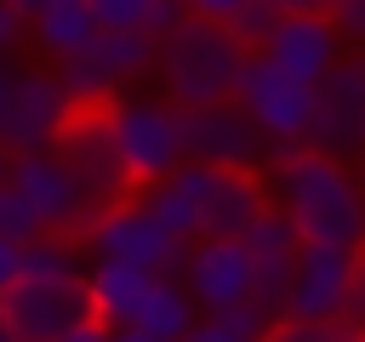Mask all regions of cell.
Masks as SVG:
<instances>
[{"instance_id":"12","label":"cell","mask_w":365,"mask_h":342,"mask_svg":"<svg viewBox=\"0 0 365 342\" xmlns=\"http://www.w3.org/2000/svg\"><path fill=\"white\" fill-rule=\"evenodd\" d=\"M177 285L188 291V302L200 314H228V308L251 302V256L234 239H194Z\"/></svg>"},{"instance_id":"30","label":"cell","mask_w":365,"mask_h":342,"mask_svg":"<svg viewBox=\"0 0 365 342\" xmlns=\"http://www.w3.org/2000/svg\"><path fill=\"white\" fill-rule=\"evenodd\" d=\"M240 6H245V0H182V11H188V17H200V23H217V28H222V23H228Z\"/></svg>"},{"instance_id":"14","label":"cell","mask_w":365,"mask_h":342,"mask_svg":"<svg viewBox=\"0 0 365 342\" xmlns=\"http://www.w3.org/2000/svg\"><path fill=\"white\" fill-rule=\"evenodd\" d=\"M268 68H279L297 86H314L331 63H342V40L331 34L325 17H279V28L268 34V46L257 51Z\"/></svg>"},{"instance_id":"9","label":"cell","mask_w":365,"mask_h":342,"mask_svg":"<svg viewBox=\"0 0 365 342\" xmlns=\"http://www.w3.org/2000/svg\"><path fill=\"white\" fill-rule=\"evenodd\" d=\"M51 154L63 160V171L74 177V188L86 194V205H91V211H103V205H114V200H125V194H131V188H125V171H120V154H114V137H108L103 108H97V114H74V120L63 125V137L51 142Z\"/></svg>"},{"instance_id":"10","label":"cell","mask_w":365,"mask_h":342,"mask_svg":"<svg viewBox=\"0 0 365 342\" xmlns=\"http://www.w3.org/2000/svg\"><path fill=\"white\" fill-rule=\"evenodd\" d=\"M74 120L57 74L46 68H17V86H11V103H6V120H0V148L6 154H46L63 125Z\"/></svg>"},{"instance_id":"18","label":"cell","mask_w":365,"mask_h":342,"mask_svg":"<svg viewBox=\"0 0 365 342\" xmlns=\"http://www.w3.org/2000/svg\"><path fill=\"white\" fill-rule=\"evenodd\" d=\"M23 40H29L40 57L68 63V57H80V51L97 40V23H91L86 0H63V6H46L40 17H29V23H23Z\"/></svg>"},{"instance_id":"26","label":"cell","mask_w":365,"mask_h":342,"mask_svg":"<svg viewBox=\"0 0 365 342\" xmlns=\"http://www.w3.org/2000/svg\"><path fill=\"white\" fill-rule=\"evenodd\" d=\"M262 342H365V331H354L348 319H325V325H302V319H274L262 331Z\"/></svg>"},{"instance_id":"2","label":"cell","mask_w":365,"mask_h":342,"mask_svg":"<svg viewBox=\"0 0 365 342\" xmlns=\"http://www.w3.org/2000/svg\"><path fill=\"white\" fill-rule=\"evenodd\" d=\"M251 51H240L228 40V28L182 17L171 34L154 40V74H160V97L171 108H211V103H234V86L245 74Z\"/></svg>"},{"instance_id":"24","label":"cell","mask_w":365,"mask_h":342,"mask_svg":"<svg viewBox=\"0 0 365 342\" xmlns=\"http://www.w3.org/2000/svg\"><path fill=\"white\" fill-rule=\"evenodd\" d=\"M262 331H268V319H262L251 302H240V308H228V314H200L182 342H262Z\"/></svg>"},{"instance_id":"25","label":"cell","mask_w":365,"mask_h":342,"mask_svg":"<svg viewBox=\"0 0 365 342\" xmlns=\"http://www.w3.org/2000/svg\"><path fill=\"white\" fill-rule=\"evenodd\" d=\"M279 17H285V11H279L274 0H245V6L222 23V28H228V40H234L240 51H251V57H257V51L268 46V34L279 28Z\"/></svg>"},{"instance_id":"3","label":"cell","mask_w":365,"mask_h":342,"mask_svg":"<svg viewBox=\"0 0 365 342\" xmlns=\"http://www.w3.org/2000/svg\"><path fill=\"white\" fill-rule=\"evenodd\" d=\"M108 137L125 171V188H148L160 177H171L182 165V131H177V108L154 91H120L108 108Z\"/></svg>"},{"instance_id":"32","label":"cell","mask_w":365,"mask_h":342,"mask_svg":"<svg viewBox=\"0 0 365 342\" xmlns=\"http://www.w3.org/2000/svg\"><path fill=\"white\" fill-rule=\"evenodd\" d=\"M23 279V245H6L0 239V291H11Z\"/></svg>"},{"instance_id":"37","label":"cell","mask_w":365,"mask_h":342,"mask_svg":"<svg viewBox=\"0 0 365 342\" xmlns=\"http://www.w3.org/2000/svg\"><path fill=\"white\" fill-rule=\"evenodd\" d=\"M108 342H148L143 331H131V325H120V331H108Z\"/></svg>"},{"instance_id":"17","label":"cell","mask_w":365,"mask_h":342,"mask_svg":"<svg viewBox=\"0 0 365 342\" xmlns=\"http://www.w3.org/2000/svg\"><path fill=\"white\" fill-rule=\"evenodd\" d=\"M148 291H154V274H143V268H131V262H91V268H86V302H91V319L108 325V331L131 325Z\"/></svg>"},{"instance_id":"22","label":"cell","mask_w":365,"mask_h":342,"mask_svg":"<svg viewBox=\"0 0 365 342\" xmlns=\"http://www.w3.org/2000/svg\"><path fill=\"white\" fill-rule=\"evenodd\" d=\"M23 279H86V251L74 234H34L23 245Z\"/></svg>"},{"instance_id":"21","label":"cell","mask_w":365,"mask_h":342,"mask_svg":"<svg viewBox=\"0 0 365 342\" xmlns=\"http://www.w3.org/2000/svg\"><path fill=\"white\" fill-rule=\"evenodd\" d=\"M194 319H200V308L188 302V291H182L177 279H154V291L143 296L131 331H143L148 342H182V336L194 331Z\"/></svg>"},{"instance_id":"23","label":"cell","mask_w":365,"mask_h":342,"mask_svg":"<svg viewBox=\"0 0 365 342\" xmlns=\"http://www.w3.org/2000/svg\"><path fill=\"white\" fill-rule=\"evenodd\" d=\"M91 51L114 68V80H120V86H125V80L154 74V40H148V34H97V40H91Z\"/></svg>"},{"instance_id":"35","label":"cell","mask_w":365,"mask_h":342,"mask_svg":"<svg viewBox=\"0 0 365 342\" xmlns=\"http://www.w3.org/2000/svg\"><path fill=\"white\" fill-rule=\"evenodd\" d=\"M11 86H17V63L0 57V120H6V103H11Z\"/></svg>"},{"instance_id":"38","label":"cell","mask_w":365,"mask_h":342,"mask_svg":"<svg viewBox=\"0 0 365 342\" xmlns=\"http://www.w3.org/2000/svg\"><path fill=\"white\" fill-rule=\"evenodd\" d=\"M6 177H11V154L0 148V182H6Z\"/></svg>"},{"instance_id":"7","label":"cell","mask_w":365,"mask_h":342,"mask_svg":"<svg viewBox=\"0 0 365 342\" xmlns=\"http://www.w3.org/2000/svg\"><path fill=\"white\" fill-rule=\"evenodd\" d=\"M86 319H91L86 279H17L11 291H0L6 342H63Z\"/></svg>"},{"instance_id":"5","label":"cell","mask_w":365,"mask_h":342,"mask_svg":"<svg viewBox=\"0 0 365 342\" xmlns=\"http://www.w3.org/2000/svg\"><path fill=\"white\" fill-rule=\"evenodd\" d=\"M234 108L251 120V131L262 137V148L274 160L285 148H302L308 114H314V86H297L279 68H268L262 57H251L245 74H240V86H234Z\"/></svg>"},{"instance_id":"28","label":"cell","mask_w":365,"mask_h":342,"mask_svg":"<svg viewBox=\"0 0 365 342\" xmlns=\"http://www.w3.org/2000/svg\"><path fill=\"white\" fill-rule=\"evenodd\" d=\"M34 234H40L34 211L17 200V188H11V182H0V239H6V245H29Z\"/></svg>"},{"instance_id":"1","label":"cell","mask_w":365,"mask_h":342,"mask_svg":"<svg viewBox=\"0 0 365 342\" xmlns=\"http://www.w3.org/2000/svg\"><path fill=\"white\" fill-rule=\"evenodd\" d=\"M268 200L297 228L302 245H331V251L365 245V182L348 171V160H331L314 148H285V154H274Z\"/></svg>"},{"instance_id":"36","label":"cell","mask_w":365,"mask_h":342,"mask_svg":"<svg viewBox=\"0 0 365 342\" xmlns=\"http://www.w3.org/2000/svg\"><path fill=\"white\" fill-rule=\"evenodd\" d=\"M6 6H11V11H17L23 23H29V17H40L46 6H63V0H6Z\"/></svg>"},{"instance_id":"4","label":"cell","mask_w":365,"mask_h":342,"mask_svg":"<svg viewBox=\"0 0 365 342\" xmlns=\"http://www.w3.org/2000/svg\"><path fill=\"white\" fill-rule=\"evenodd\" d=\"M74 239H80V251H91V262H131V268H143L154 279H177L182 256H188V245L171 239L143 211V200H114V205L91 211Z\"/></svg>"},{"instance_id":"6","label":"cell","mask_w":365,"mask_h":342,"mask_svg":"<svg viewBox=\"0 0 365 342\" xmlns=\"http://www.w3.org/2000/svg\"><path fill=\"white\" fill-rule=\"evenodd\" d=\"M302 148L331 160H348L365 148V57L342 51V63H331L314 80V114H308Z\"/></svg>"},{"instance_id":"39","label":"cell","mask_w":365,"mask_h":342,"mask_svg":"<svg viewBox=\"0 0 365 342\" xmlns=\"http://www.w3.org/2000/svg\"><path fill=\"white\" fill-rule=\"evenodd\" d=\"M0 342H6V331H0Z\"/></svg>"},{"instance_id":"8","label":"cell","mask_w":365,"mask_h":342,"mask_svg":"<svg viewBox=\"0 0 365 342\" xmlns=\"http://www.w3.org/2000/svg\"><path fill=\"white\" fill-rule=\"evenodd\" d=\"M177 131H182V165H205V171H262L268 148L251 131V120L234 103H211V108H177Z\"/></svg>"},{"instance_id":"16","label":"cell","mask_w":365,"mask_h":342,"mask_svg":"<svg viewBox=\"0 0 365 342\" xmlns=\"http://www.w3.org/2000/svg\"><path fill=\"white\" fill-rule=\"evenodd\" d=\"M268 211H274V200H268V177H262V171H222L217 188H211L200 239H234V245H240Z\"/></svg>"},{"instance_id":"19","label":"cell","mask_w":365,"mask_h":342,"mask_svg":"<svg viewBox=\"0 0 365 342\" xmlns=\"http://www.w3.org/2000/svg\"><path fill=\"white\" fill-rule=\"evenodd\" d=\"M86 11L97 23V34H148V40L171 34L188 17L182 0H86Z\"/></svg>"},{"instance_id":"34","label":"cell","mask_w":365,"mask_h":342,"mask_svg":"<svg viewBox=\"0 0 365 342\" xmlns=\"http://www.w3.org/2000/svg\"><path fill=\"white\" fill-rule=\"evenodd\" d=\"M63 342H108V325H97V319H86V325H74Z\"/></svg>"},{"instance_id":"11","label":"cell","mask_w":365,"mask_h":342,"mask_svg":"<svg viewBox=\"0 0 365 342\" xmlns=\"http://www.w3.org/2000/svg\"><path fill=\"white\" fill-rule=\"evenodd\" d=\"M6 182H11L17 200L34 211L40 234H80L86 217H91L86 194L74 188V177L63 171V160H57L51 148H46V154H11V177H6Z\"/></svg>"},{"instance_id":"33","label":"cell","mask_w":365,"mask_h":342,"mask_svg":"<svg viewBox=\"0 0 365 342\" xmlns=\"http://www.w3.org/2000/svg\"><path fill=\"white\" fill-rule=\"evenodd\" d=\"M274 6H279L285 17H325V6H331V0H274Z\"/></svg>"},{"instance_id":"20","label":"cell","mask_w":365,"mask_h":342,"mask_svg":"<svg viewBox=\"0 0 365 342\" xmlns=\"http://www.w3.org/2000/svg\"><path fill=\"white\" fill-rule=\"evenodd\" d=\"M51 74H57V86H63V97H68V108H74V114H97V108H108V103L125 91V86L114 80V68H108L91 46H86L80 57L57 63Z\"/></svg>"},{"instance_id":"15","label":"cell","mask_w":365,"mask_h":342,"mask_svg":"<svg viewBox=\"0 0 365 342\" xmlns=\"http://www.w3.org/2000/svg\"><path fill=\"white\" fill-rule=\"evenodd\" d=\"M222 171H205V165H177L171 177L148 182L143 188V211L182 245L200 239V222H205V205H211V188H217Z\"/></svg>"},{"instance_id":"31","label":"cell","mask_w":365,"mask_h":342,"mask_svg":"<svg viewBox=\"0 0 365 342\" xmlns=\"http://www.w3.org/2000/svg\"><path fill=\"white\" fill-rule=\"evenodd\" d=\"M17 46H23V17H17V11L0 0V57H11Z\"/></svg>"},{"instance_id":"13","label":"cell","mask_w":365,"mask_h":342,"mask_svg":"<svg viewBox=\"0 0 365 342\" xmlns=\"http://www.w3.org/2000/svg\"><path fill=\"white\" fill-rule=\"evenodd\" d=\"M348 262H354V251L302 245V251H297V268H291V285H285L279 319H302V325L342 319V302H348Z\"/></svg>"},{"instance_id":"29","label":"cell","mask_w":365,"mask_h":342,"mask_svg":"<svg viewBox=\"0 0 365 342\" xmlns=\"http://www.w3.org/2000/svg\"><path fill=\"white\" fill-rule=\"evenodd\" d=\"M342 319H348L354 331H365V245H359L354 262H348V302H342Z\"/></svg>"},{"instance_id":"27","label":"cell","mask_w":365,"mask_h":342,"mask_svg":"<svg viewBox=\"0 0 365 342\" xmlns=\"http://www.w3.org/2000/svg\"><path fill=\"white\" fill-rule=\"evenodd\" d=\"M325 23H331V34L342 40V51L365 57V0H331V6H325Z\"/></svg>"}]
</instances>
